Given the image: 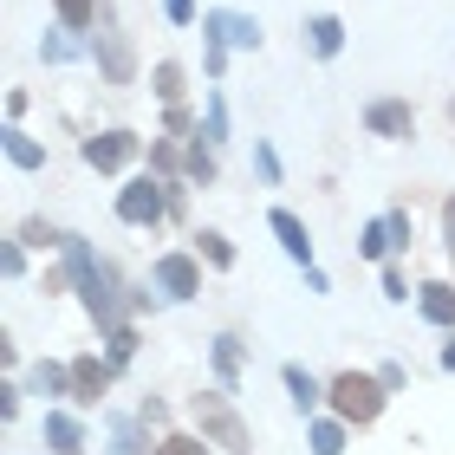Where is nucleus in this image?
<instances>
[{
	"label": "nucleus",
	"mask_w": 455,
	"mask_h": 455,
	"mask_svg": "<svg viewBox=\"0 0 455 455\" xmlns=\"http://www.w3.org/2000/svg\"><path fill=\"white\" fill-rule=\"evenodd\" d=\"M7 156L20 163V170H39V163H46V150H39L33 137H20V131H7Z\"/></svg>",
	"instance_id": "15"
},
{
	"label": "nucleus",
	"mask_w": 455,
	"mask_h": 455,
	"mask_svg": "<svg viewBox=\"0 0 455 455\" xmlns=\"http://www.w3.org/2000/svg\"><path fill=\"white\" fill-rule=\"evenodd\" d=\"M423 319L455 325V286H443V280H429V286H423Z\"/></svg>",
	"instance_id": "11"
},
{
	"label": "nucleus",
	"mask_w": 455,
	"mask_h": 455,
	"mask_svg": "<svg viewBox=\"0 0 455 455\" xmlns=\"http://www.w3.org/2000/svg\"><path fill=\"white\" fill-rule=\"evenodd\" d=\"M131 156H137V137H131V131H105V137L85 143V163H92V170H124Z\"/></svg>",
	"instance_id": "5"
},
{
	"label": "nucleus",
	"mask_w": 455,
	"mask_h": 455,
	"mask_svg": "<svg viewBox=\"0 0 455 455\" xmlns=\"http://www.w3.org/2000/svg\"><path fill=\"white\" fill-rule=\"evenodd\" d=\"M443 364H449V371H455V339H449V351H443Z\"/></svg>",
	"instance_id": "29"
},
{
	"label": "nucleus",
	"mask_w": 455,
	"mask_h": 455,
	"mask_svg": "<svg viewBox=\"0 0 455 455\" xmlns=\"http://www.w3.org/2000/svg\"><path fill=\"white\" fill-rule=\"evenodd\" d=\"M364 124H371L378 137H410V105L384 98V105H371V111H364Z\"/></svg>",
	"instance_id": "9"
},
{
	"label": "nucleus",
	"mask_w": 455,
	"mask_h": 455,
	"mask_svg": "<svg viewBox=\"0 0 455 455\" xmlns=\"http://www.w3.org/2000/svg\"><path fill=\"white\" fill-rule=\"evenodd\" d=\"M215 371H221V378H235V371H241V345L235 339H215Z\"/></svg>",
	"instance_id": "22"
},
{
	"label": "nucleus",
	"mask_w": 455,
	"mask_h": 455,
	"mask_svg": "<svg viewBox=\"0 0 455 455\" xmlns=\"http://www.w3.org/2000/svg\"><path fill=\"white\" fill-rule=\"evenodd\" d=\"M72 33H78V27H66V33H52V39H46V59H72V52H78V39H72Z\"/></svg>",
	"instance_id": "23"
},
{
	"label": "nucleus",
	"mask_w": 455,
	"mask_h": 455,
	"mask_svg": "<svg viewBox=\"0 0 455 455\" xmlns=\"http://www.w3.org/2000/svg\"><path fill=\"white\" fill-rule=\"evenodd\" d=\"M66 260H72V280H78V293H85L92 319H98V325H117V299H111V280H105V267L92 260V247H85V241H66Z\"/></svg>",
	"instance_id": "1"
},
{
	"label": "nucleus",
	"mask_w": 455,
	"mask_h": 455,
	"mask_svg": "<svg viewBox=\"0 0 455 455\" xmlns=\"http://www.w3.org/2000/svg\"><path fill=\"white\" fill-rule=\"evenodd\" d=\"M286 390H293V403H299V410H313V403H319V384L306 378L299 364H286Z\"/></svg>",
	"instance_id": "16"
},
{
	"label": "nucleus",
	"mask_w": 455,
	"mask_h": 455,
	"mask_svg": "<svg viewBox=\"0 0 455 455\" xmlns=\"http://www.w3.org/2000/svg\"><path fill=\"white\" fill-rule=\"evenodd\" d=\"M163 7H170V20L182 27V20H196V0H163Z\"/></svg>",
	"instance_id": "27"
},
{
	"label": "nucleus",
	"mask_w": 455,
	"mask_h": 455,
	"mask_svg": "<svg viewBox=\"0 0 455 455\" xmlns=\"http://www.w3.org/2000/svg\"><path fill=\"white\" fill-rule=\"evenodd\" d=\"M72 390H78V403H98V397L111 390V371L98 364V358H78V364H72Z\"/></svg>",
	"instance_id": "8"
},
{
	"label": "nucleus",
	"mask_w": 455,
	"mask_h": 455,
	"mask_svg": "<svg viewBox=\"0 0 455 455\" xmlns=\"http://www.w3.org/2000/svg\"><path fill=\"white\" fill-rule=\"evenodd\" d=\"M156 92H163V105H176L182 98V66H156Z\"/></svg>",
	"instance_id": "21"
},
{
	"label": "nucleus",
	"mask_w": 455,
	"mask_h": 455,
	"mask_svg": "<svg viewBox=\"0 0 455 455\" xmlns=\"http://www.w3.org/2000/svg\"><path fill=\"white\" fill-rule=\"evenodd\" d=\"M313 449L319 455H345V429L339 423H313Z\"/></svg>",
	"instance_id": "19"
},
{
	"label": "nucleus",
	"mask_w": 455,
	"mask_h": 455,
	"mask_svg": "<svg viewBox=\"0 0 455 455\" xmlns=\"http://www.w3.org/2000/svg\"><path fill=\"white\" fill-rule=\"evenodd\" d=\"M59 20H66V27H78V33H85L92 20H98V0H59Z\"/></svg>",
	"instance_id": "18"
},
{
	"label": "nucleus",
	"mask_w": 455,
	"mask_h": 455,
	"mask_svg": "<svg viewBox=\"0 0 455 455\" xmlns=\"http://www.w3.org/2000/svg\"><path fill=\"white\" fill-rule=\"evenodd\" d=\"M449 117H455V105H449Z\"/></svg>",
	"instance_id": "30"
},
{
	"label": "nucleus",
	"mask_w": 455,
	"mask_h": 455,
	"mask_svg": "<svg viewBox=\"0 0 455 455\" xmlns=\"http://www.w3.org/2000/svg\"><path fill=\"white\" fill-rule=\"evenodd\" d=\"M117 215H124V221H137V228H143V221H156V215H163V189H156L150 176L131 182V189L117 196Z\"/></svg>",
	"instance_id": "6"
},
{
	"label": "nucleus",
	"mask_w": 455,
	"mask_h": 455,
	"mask_svg": "<svg viewBox=\"0 0 455 455\" xmlns=\"http://www.w3.org/2000/svg\"><path fill=\"white\" fill-rule=\"evenodd\" d=\"M449 254H455V202H449Z\"/></svg>",
	"instance_id": "28"
},
{
	"label": "nucleus",
	"mask_w": 455,
	"mask_h": 455,
	"mask_svg": "<svg viewBox=\"0 0 455 455\" xmlns=\"http://www.w3.org/2000/svg\"><path fill=\"white\" fill-rule=\"evenodd\" d=\"M131 351H137V332H124V325H117V332H111V358L124 364V358H131Z\"/></svg>",
	"instance_id": "26"
},
{
	"label": "nucleus",
	"mask_w": 455,
	"mask_h": 455,
	"mask_svg": "<svg viewBox=\"0 0 455 455\" xmlns=\"http://www.w3.org/2000/svg\"><path fill=\"white\" fill-rule=\"evenodd\" d=\"M339 46H345V27H339L332 13H319V20H313V52H319V59H332Z\"/></svg>",
	"instance_id": "13"
},
{
	"label": "nucleus",
	"mask_w": 455,
	"mask_h": 455,
	"mask_svg": "<svg viewBox=\"0 0 455 455\" xmlns=\"http://www.w3.org/2000/svg\"><path fill=\"white\" fill-rule=\"evenodd\" d=\"M202 254H209L215 267H228V260H235V247H228L221 235H202Z\"/></svg>",
	"instance_id": "25"
},
{
	"label": "nucleus",
	"mask_w": 455,
	"mask_h": 455,
	"mask_svg": "<svg viewBox=\"0 0 455 455\" xmlns=\"http://www.w3.org/2000/svg\"><path fill=\"white\" fill-rule=\"evenodd\" d=\"M332 403H339V417H345V423H378V410H384V384H378V378H358V371H345V378L332 384Z\"/></svg>",
	"instance_id": "2"
},
{
	"label": "nucleus",
	"mask_w": 455,
	"mask_h": 455,
	"mask_svg": "<svg viewBox=\"0 0 455 455\" xmlns=\"http://www.w3.org/2000/svg\"><path fill=\"white\" fill-rule=\"evenodd\" d=\"M156 455H209V449L189 443V436H163V443H156Z\"/></svg>",
	"instance_id": "24"
},
{
	"label": "nucleus",
	"mask_w": 455,
	"mask_h": 455,
	"mask_svg": "<svg viewBox=\"0 0 455 455\" xmlns=\"http://www.w3.org/2000/svg\"><path fill=\"white\" fill-rule=\"evenodd\" d=\"M156 286H163L170 299H196V293H202V274H196L189 254H163V260H156Z\"/></svg>",
	"instance_id": "4"
},
{
	"label": "nucleus",
	"mask_w": 455,
	"mask_h": 455,
	"mask_svg": "<svg viewBox=\"0 0 455 455\" xmlns=\"http://www.w3.org/2000/svg\"><path fill=\"white\" fill-rule=\"evenodd\" d=\"M196 423L215 449H247V423L228 410V397H196Z\"/></svg>",
	"instance_id": "3"
},
{
	"label": "nucleus",
	"mask_w": 455,
	"mask_h": 455,
	"mask_svg": "<svg viewBox=\"0 0 455 455\" xmlns=\"http://www.w3.org/2000/svg\"><path fill=\"white\" fill-rule=\"evenodd\" d=\"M46 443H52V449H66V455H78V443H85V436H78V423H72V417H46Z\"/></svg>",
	"instance_id": "14"
},
{
	"label": "nucleus",
	"mask_w": 455,
	"mask_h": 455,
	"mask_svg": "<svg viewBox=\"0 0 455 455\" xmlns=\"http://www.w3.org/2000/svg\"><path fill=\"white\" fill-rule=\"evenodd\" d=\"M202 27H209V39H221V46H260V27L247 13H209Z\"/></svg>",
	"instance_id": "7"
},
{
	"label": "nucleus",
	"mask_w": 455,
	"mask_h": 455,
	"mask_svg": "<svg viewBox=\"0 0 455 455\" xmlns=\"http://www.w3.org/2000/svg\"><path fill=\"white\" fill-rule=\"evenodd\" d=\"M274 235H280V247H286L293 260H313V241H306V221H299V215L274 209Z\"/></svg>",
	"instance_id": "10"
},
{
	"label": "nucleus",
	"mask_w": 455,
	"mask_h": 455,
	"mask_svg": "<svg viewBox=\"0 0 455 455\" xmlns=\"http://www.w3.org/2000/svg\"><path fill=\"white\" fill-rule=\"evenodd\" d=\"M33 384L46 390V397H59V390L72 384V371H59V364H39V371H33Z\"/></svg>",
	"instance_id": "20"
},
{
	"label": "nucleus",
	"mask_w": 455,
	"mask_h": 455,
	"mask_svg": "<svg viewBox=\"0 0 455 455\" xmlns=\"http://www.w3.org/2000/svg\"><path fill=\"white\" fill-rule=\"evenodd\" d=\"M105 72H111V85L131 78V46H124V39H105Z\"/></svg>",
	"instance_id": "17"
},
{
	"label": "nucleus",
	"mask_w": 455,
	"mask_h": 455,
	"mask_svg": "<svg viewBox=\"0 0 455 455\" xmlns=\"http://www.w3.org/2000/svg\"><path fill=\"white\" fill-rule=\"evenodd\" d=\"M390 247H397V235H390V215H384V221H371V228H364V241H358V254H364V260H384V254H390Z\"/></svg>",
	"instance_id": "12"
}]
</instances>
